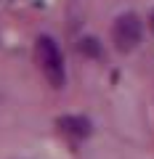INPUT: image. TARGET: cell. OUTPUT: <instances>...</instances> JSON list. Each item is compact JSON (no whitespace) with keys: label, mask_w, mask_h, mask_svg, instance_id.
<instances>
[{"label":"cell","mask_w":154,"mask_h":159,"mask_svg":"<svg viewBox=\"0 0 154 159\" xmlns=\"http://www.w3.org/2000/svg\"><path fill=\"white\" fill-rule=\"evenodd\" d=\"M35 53H37V64H40L43 74L48 77V82L53 88H61L64 85V56L58 51V45L51 37H40L37 45H35Z\"/></svg>","instance_id":"cell-1"},{"label":"cell","mask_w":154,"mask_h":159,"mask_svg":"<svg viewBox=\"0 0 154 159\" xmlns=\"http://www.w3.org/2000/svg\"><path fill=\"white\" fill-rule=\"evenodd\" d=\"M141 34H143V27H141V21H138L136 13H122V16L114 21V27H112V40H114V45L120 48L122 53L133 51V48L141 43Z\"/></svg>","instance_id":"cell-2"},{"label":"cell","mask_w":154,"mask_h":159,"mask_svg":"<svg viewBox=\"0 0 154 159\" xmlns=\"http://www.w3.org/2000/svg\"><path fill=\"white\" fill-rule=\"evenodd\" d=\"M58 127H61L67 135H72V138L91 135V122L82 119V117H61V119H58Z\"/></svg>","instance_id":"cell-3"},{"label":"cell","mask_w":154,"mask_h":159,"mask_svg":"<svg viewBox=\"0 0 154 159\" xmlns=\"http://www.w3.org/2000/svg\"><path fill=\"white\" fill-rule=\"evenodd\" d=\"M152 19H154V13H152Z\"/></svg>","instance_id":"cell-4"}]
</instances>
